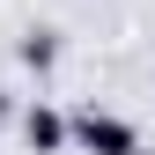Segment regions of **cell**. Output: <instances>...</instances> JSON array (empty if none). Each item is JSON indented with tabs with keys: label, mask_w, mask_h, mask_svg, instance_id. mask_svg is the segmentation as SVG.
I'll return each instance as SVG.
<instances>
[{
	"label": "cell",
	"mask_w": 155,
	"mask_h": 155,
	"mask_svg": "<svg viewBox=\"0 0 155 155\" xmlns=\"http://www.w3.org/2000/svg\"><path fill=\"white\" fill-rule=\"evenodd\" d=\"M67 126H74V148H81V155H140V126H133V118H118V111L81 104Z\"/></svg>",
	"instance_id": "6da1fadb"
},
{
	"label": "cell",
	"mask_w": 155,
	"mask_h": 155,
	"mask_svg": "<svg viewBox=\"0 0 155 155\" xmlns=\"http://www.w3.org/2000/svg\"><path fill=\"white\" fill-rule=\"evenodd\" d=\"M22 148H30V155H67V148H74V126H67V111H52V104H30V111H22Z\"/></svg>",
	"instance_id": "7a4b0ae2"
},
{
	"label": "cell",
	"mask_w": 155,
	"mask_h": 155,
	"mask_svg": "<svg viewBox=\"0 0 155 155\" xmlns=\"http://www.w3.org/2000/svg\"><path fill=\"white\" fill-rule=\"evenodd\" d=\"M15 52H22V67H37V74H52V59H59V37H52V30H30V37H22Z\"/></svg>",
	"instance_id": "3957f363"
}]
</instances>
